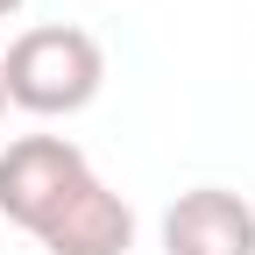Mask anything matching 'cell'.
<instances>
[{"mask_svg": "<svg viewBox=\"0 0 255 255\" xmlns=\"http://www.w3.org/2000/svg\"><path fill=\"white\" fill-rule=\"evenodd\" d=\"M107 85V50L92 28H71V21H43V28H21L0 57V92L7 107L36 114V121H57V114H85Z\"/></svg>", "mask_w": 255, "mask_h": 255, "instance_id": "cell-1", "label": "cell"}, {"mask_svg": "<svg viewBox=\"0 0 255 255\" xmlns=\"http://www.w3.org/2000/svg\"><path fill=\"white\" fill-rule=\"evenodd\" d=\"M85 177H92V163H85L78 142H64V135H21V142L0 149V213H7L21 234H43Z\"/></svg>", "mask_w": 255, "mask_h": 255, "instance_id": "cell-2", "label": "cell"}, {"mask_svg": "<svg viewBox=\"0 0 255 255\" xmlns=\"http://www.w3.org/2000/svg\"><path fill=\"white\" fill-rule=\"evenodd\" d=\"M163 255H255V206L220 184L177 191L163 213Z\"/></svg>", "mask_w": 255, "mask_h": 255, "instance_id": "cell-3", "label": "cell"}, {"mask_svg": "<svg viewBox=\"0 0 255 255\" xmlns=\"http://www.w3.org/2000/svg\"><path fill=\"white\" fill-rule=\"evenodd\" d=\"M36 241L50 255H128V248H135V206H128L114 184L85 177Z\"/></svg>", "mask_w": 255, "mask_h": 255, "instance_id": "cell-4", "label": "cell"}, {"mask_svg": "<svg viewBox=\"0 0 255 255\" xmlns=\"http://www.w3.org/2000/svg\"><path fill=\"white\" fill-rule=\"evenodd\" d=\"M7 14H21V0H0V21H7Z\"/></svg>", "mask_w": 255, "mask_h": 255, "instance_id": "cell-5", "label": "cell"}, {"mask_svg": "<svg viewBox=\"0 0 255 255\" xmlns=\"http://www.w3.org/2000/svg\"><path fill=\"white\" fill-rule=\"evenodd\" d=\"M0 114H7V92H0Z\"/></svg>", "mask_w": 255, "mask_h": 255, "instance_id": "cell-6", "label": "cell"}]
</instances>
